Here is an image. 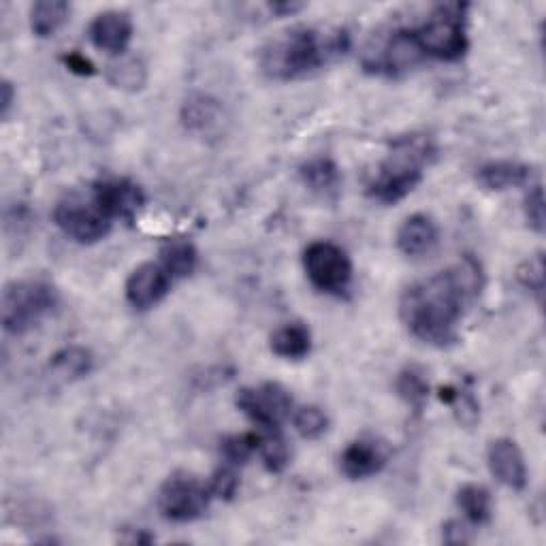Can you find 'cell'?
<instances>
[{
	"label": "cell",
	"instance_id": "cell-36",
	"mask_svg": "<svg viewBox=\"0 0 546 546\" xmlns=\"http://www.w3.org/2000/svg\"><path fill=\"white\" fill-rule=\"evenodd\" d=\"M13 105V86L9 82H3V116L9 114Z\"/></svg>",
	"mask_w": 546,
	"mask_h": 546
},
{
	"label": "cell",
	"instance_id": "cell-18",
	"mask_svg": "<svg viewBox=\"0 0 546 546\" xmlns=\"http://www.w3.org/2000/svg\"><path fill=\"white\" fill-rule=\"evenodd\" d=\"M269 348L276 357L299 361L310 355L312 350V333L303 323H288L273 331Z\"/></svg>",
	"mask_w": 546,
	"mask_h": 546
},
{
	"label": "cell",
	"instance_id": "cell-19",
	"mask_svg": "<svg viewBox=\"0 0 546 546\" xmlns=\"http://www.w3.org/2000/svg\"><path fill=\"white\" fill-rule=\"evenodd\" d=\"M301 180L320 197H335L342 184V173L331 158H314L301 167Z\"/></svg>",
	"mask_w": 546,
	"mask_h": 546
},
{
	"label": "cell",
	"instance_id": "cell-7",
	"mask_svg": "<svg viewBox=\"0 0 546 546\" xmlns=\"http://www.w3.org/2000/svg\"><path fill=\"white\" fill-rule=\"evenodd\" d=\"M303 269L320 293L342 295L352 282L348 254L331 242H314L303 252Z\"/></svg>",
	"mask_w": 546,
	"mask_h": 546
},
{
	"label": "cell",
	"instance_id": "cell-26",
	"mask_svg": "<svg viewBox=\"0 0 546 546\" xmlns=\"http://www.w3.org/2000/svg\"><path fill=\"white\" fill-rule=\"evenodd\" d=\"M259 455L265 463V468L271 474H280L286 470L288 461H291V448H288L286 440L282 438L280 429L261 433L259 440Z\"/></svg>",
	"mask_w": 546,
	"mask_h": 546
},
{
	"label": "cell",
	"instance_id": "cell-30",
	"mask_svg": "<svg viewBox=\"0 0 546 546\" xmlns=\"http://www.w3.org/2000/svg\"><path fill=\"white\" fill-rule=\"evenodd\" d=\"M207 489H210L212 497H218V500H224V502L233 500L237 489H239V478L235 472V465H229V463L220 465V468L210 476Z\"/></svg>",
	"mask_w": 546,
	"mask_h": 546
},
{
	"label": "cell",
	"instance_id": "cell-9",
	"mask_svg": "<svg viewBox=\"0 0 546 546\" xmlns=\"http://www.w3.org/2000/svg\"><path fill=\"white\" fill-rule=\"evenodd\" d=\"M56 227L77 244H96L111 231V220L99 210L94 201L69 197L56 205L54 210Z\"/></svg>",
	"mask_w": 546,
	"mask_h": 546
},
{
	"label": "cell",
	"instance_id": "cell-25",
	"mask_svg": "<svg viewBox=\"0 0 546 546\" xmlns=\"http://www.w3.org/2000/svg\"><path fill=\"white\" fill-rule=\"evenodd\" d=\"M397 395L406 401V404L421 412L429 399V382L419 367H406L404 372H399L395 382Z\"/></svg>",
	"mask_w": 546,
	"mask_h": 546
},
{
	"label": "cell",
	"instance_id": "cell-6",
	"mask_svg": "<svg viewBox=\"0 0 546 546\" xmlns=\"http://www.w3.org/2000/svg\"><path fill=\"white\" fill-rule=\"evenodd\" d=\"M212 493L199 478L190 474H173L158 491V508L163 517L175 523H190L205 515Z\"/></svg>",
	"mask_w": 546,
	"mask_h": 546
},
{
	"label": "cell",
	"instance_id": "cell-33",
	"mask_svg": "<svg viewBox=\"0 0 546 546\" xmlns=\"http://www.w3.org/2000/svg\"><path fill=\"white\" fill-rule=\"evenodd\" d=\"M62 62H64V67H67L71 73L75 75H82V77H90L96 73L94 69V64L84 56V54H79V52H71L67 56H62Z\"/></svg>",
	"mask_w": 546,
	"mask_h": 546
},
{
	"label": "cell",
	"instance_id": "cell-21",
	"mask_svg": "<svg viewBox=\"0 0 546 546\" xmlns=\"http://www.w3.org/2000/svg\"><path fill=\"white\" fill-rule=\"evenodd\" d=\"M71 5L64 0H41L30 9V28L37 37H54L60 26L69 20Z\"/></svg>",
	"mask_w": 546,
	"mask_h": 546
},
{
	"label": "cell",
	"instance_id": "cell-2",
	"mask_svg": "<svg viewBox=\"0 0 546 546\" xmlns=\"http://www.w3.org/2000/svg\"><path fill=\"white\" fill-rule=\"evenodd\" d=\"M346 45V32L325 35L316 28H293L263 47L261 69L269 79L291 82L325 67L329 60L344 54Z\"/></svg>",
	"mask_w": 546,
	"mask_h": 546
},
{
	"label": "cell",
	"instance_id": "cell-27",
	"mask_svg": "<svg viewBox=\"0 0 546 546\" xmlns=\"http://www.w3.org/2000/svg\"><path fill=\"white\" fill-rule=\"evenodd\" d=\"M261 433H239V436H229L220 442V455L224 463L229 465H244L254 453H259Z\"/></svg>",
	"mask_w": 546,
	"mask_h": 546
},
{
	"label": "cell",
	"instance_id": "cell-34",
	"mask_svg": "<svg viewBox=\"0 0 546 546\" xmlns=\"http://www.w3.org/2000/svg\"><path fill=\"white\" fill-rule=\"evenodd\" d=\"M442 538L448 544H465V542L472 540L470 534H468V529H465V525L459 523V521H448L442 527Z\"/></svg>",
	"mask_w": 546,
	"mask_h": 546
},
{
	"label": "cell",
	"instance_id": "cell-1",
	"mask_svg": "<svg viewBox=\"0 0 546 546\" xmlns=\"http://www.w3.org/2000/svg\"><path fill=\"white\" fill-rule=\"evenodd\" d=\"M478 265L465 261L408 286L399 299V316L406 329L425 344L446 348L457 342L463 305L476 293Z\"/></svg>",
	"mask_w": 546,
	"mask_h": 546
},
{
	"label": "cell",
	"instance_id": "cell-22",
	"mask_svg": "<svg viewBox=\"0 0 546 546\" xmlns=\"http://www.w3.org/2000/svg\"><path fill=\"white\" fill-rule=\"evenodd\" d=\"M107 82L124 92H137L148 82V69L141 58L122 54L107 67Z\"/></svg>",
	"mask_w": 546,
	"mask_h": 546
},
{
	"label": "cell",
	"instance_id": "cell-15",
	"mask_svg": "<svg viewBox=\"0 0 546 546\" xmlns=\"http://www.w3.org/2000/svg\"><path fill=\"white\" fill-rule=\"evenodd\" d=\"M384 465H387V448L372 438L350 442L340 457V468L350 480L374 476Z\"/></svg>",
	"mask_w": 546,
	"mask_h": 546
},
{
	"label": "cell",
	"instance_id": "cell-3",
	"mask_svg": "<svg viewBox=\"0 0 546 546\" xmlns=\"http://www.w3.org/2000/svg\"><path fill=\"white\" fill-rule=\"evenodd\" d=\"M436 156L429 137L408 135L393 143L389 158L380 165L376 178L369 182L367 195L382 205H395L406 199L421 184L423 167Z\"/></svg>",
	"mask_w": 546,
	"mask_h": 546
},
{
	"label": "cell",
	"instance_id": "cell-24",
	"mask_svg": "<svg viewBox=\"0 0 546 546\" xmlns=\"http://www.w3.org/2000/svg\"><path fill=\"white\" fill-rule=\"evenodd\" d=\"M457 504L465 519L474 525H487L493 517L491 493L483 485H463L457 491Z\"/></svg>",
	"mask_w": 546,
	"mask_h": 546
},
{
	"label": "cell",
	"instance_id": "cell-35",
	"mask_svg": "<svg viewBox=\"0 0 546 546\" xmlns=\"http://www.w3.org/2000/svg\"><path fill=\"white\" fill-rule=\"evenodd\" d=\"M269 9H271V13L280 15V18H286V15H295L297 11H301L303 5H299V3H273V5H269Z\"/></svg>",
	"mask_w": 546,
	"mask_h": 546
},
{
	"label": "cell",
	"instance_id": "cell-32",
	"mask_svg": "<svg viewBox=\"0 0 546 546\" xmlns=\"http://www.w3.org/2000/svg\"><path fill=\"white\" fill-rule=\"evenodd\" d=\"M523 210H525V218H527L529 227L538 233H544V192H542L540 184L532 186V190L527 192Z\"/></svg>",
	"mask_w": 546,
	"mask_h": 546
},
{
	"label": "cell",
	"instance_id": "cell-31",
	"mask_svg": "<svg viewBox=\"0 0 546 546\" xmlns=\"http://www.w3.org/2000/svg\"><path fill=\"white\" fill-rule=\"evenodd\" d=\"M517 278L529 293H534L536 299L542 301V293H544V259H542V254H536V256H532V259H527L519 267Z\"/></svg>",
	"mask_w": 546,
	"mask_h": 546
},
{
	"label": "cell",
	"instance_id": "cell-12",
	"mask_svg": "<svg viewBox=\"0 0 546 546\" xmlns=\"http://www.w3.org/2000/svg\"><path fill=\"white\" fill-rule=\"evenodd\" d=\"M425 52L416 37V30H397L391 35L382 50V56H378L374 62L365 64L367 69L376 73H387V75H401L408 73L414 67H419L423 62Z\"/></svg>",
	"mask_w": 546,
	"mask_h": 546
},
{
	"label": "cell",
	"instance_id": "cell-16",
	"mask_svg": "<svg viewBox=\"0 0 546 546\" xmlns=\"http://www.w3.org/2000/svg\"><path fill=\"white\" fill-rule=\"evenodd\" d=\"M440 242V229L436 220L427 214H414L404 220L397 231V248L410 259H419L436 250Z\"/></svg>",
	"mask_w": 546,
	"mask_h": 546
},
{
	"label": "cell",
	"instance_id": "cell-29",
	"mask_svg": "<svg viewBox=\"0 0 546 546\" xmlns=\"http://www.w3.org/2000/svg\"><path fill=\"white\" fill-rule=\"evenodd\" d=\"M293 425L301 438L318 440L320 436H325L329 429V416L318 406H303L295 410Z\"/></svg>",
	"mask_w": 546,
	"mask_h": 546
},
{
	"label": "cell",
	"instance_id": "cell-8",
	"mask_svg": "<svg viewBox=\"0 0 546 546\" xmlns=\"http://www.w3.org/2000/svg\"><path fill=\"white\" fill-rule=\"evenodd\" d=\"M235 406L263 431H273L280 429V425L291 416L293 397L282 384L265 382L259 387H246L239 391Z\"/></svg>",
	"mask_w": 546,
	"mask_h": 546
},
{
	"label": "cell",
	"instance_id": "cell-5",
	"mask_svg": "<svg viewBox=\"0 0 546 546\" xmlns=\"http://www.w3.org/2000/svg\"><path fill=\"white\" fill-rule=\"evenodd\" d=\"M465 5H442L431 20L416 30L425 56L455 62L468 54V32H465Z\"/></svg>",
	"mask_w": 546,
	"mask_h": 546
},
{
	"label": "cell",
	"instance_id": "cell-13",
	"mask_svg": "<svg viewBox=\"0 0 546 546\" xmlns=\"http://www.w3.org/2000/svg\"><path fill=\"white\" fill-rule=\"evenodd\" d=\"M487 461L491 474L512 491H523L527 487V465L521 448L515 440L497 438L489 444Z\"/></svg>",
	"mask_w": 546,
	"mask_h": 546
},
{
	"label": "cell",
	"instance_id": "cell-20",
	"mask_svg": "<svg viewBox=\"0 0 546 546\" xmlns=\"http://www.w3.org/2000/svg\"><path fill=\"white\" fill-rule=\"evenodd\" d=\"M52 372L62 380L73 382L92 374L94 355L84 346H67L52 357Z\"/></svg>",
	"mask_w": 546,
	"mask_h": 546
},
{
	"label": "cell",
	"instance_id": "cell-28",
	"mask_svg": "<svg viewBox=\"0 0 546 546\" xmlns=\"http://www.w3.org/2000/svg\"><path fill=\"white\" fill-rule=\"evenodd\" d=\"M218 105L212 101L210 96H192V99L186 101L184 105V124L190 128V131H205L218 120Z\"/></svg>",
	"mask_w": 546,
	"mask_h": 546
},
{
	"label": "cell",
	"instance_id": "cell-17",
	"mask_svg": "<svg viewBox=\"0 0 546 546\" xmlns=\"http://www.w3.org/2000/svg\"><path fill=\"white\" fill-rule=\"evenodd\" d=\"M476 178L487 190L502 192L532 182L534 169L525 163H517V160H493V163L478 169Z\"/></svg>",
	"mask_w": 546,
	"mask_h": 546
},
{
	"label": "cell",
	"instance_id": "cell-23",
	"mask_svg": "<svg viewBox=\"0 0 546 546\" xmlns=\"http://www.w3.org/2000/svg\"><path fill=\"white\" fill-rule=\"evenodd\" d=\"M199 263V254L197 248L192 246L186 239H171L160 250V265H163L173 280L188 278L192 276V271L197 269Z\"/></svg>",
	"mask_w": 546,
	"mask_h": 546
},
{
	"label": "cell",
	"instance_id": "cell-11",
	"mask_svg": "<svg viewBox=\"0 0 546 546\" xmlns=\"http://www.w3.org/2000/svg\"><path fill=\"white\" fill-rule=\"evenodd\" d=\"M171 284H173L171 273L163 265L143 263L128 276L124 295L133 308L148 310L167 297V293L171 291Z\"/></svg>",
	"mask_w": 546,
	"mask_h": 546
},
{
	"label": "cell",
	"instance_id": "cell-10",
	"mask_svg": "<svg viewBox=\"0 0 546 546\" xmlns=\"http://www.w3.org/2000/svg\"><path fill=\"white\" fill-rule=\"evenodd\" d=\"M92 201L99 205V210L109 218L120 220H135L146 205V195L139 184L126 178H107L92 186Z\"/></svg>",
	"mask_w": 546,
	"mask_h": 546
},
{
	"label": "cell",
	"instance_id": "cell-14",
	"mask_svg": "<svg viewBox=\"0 0 546 546\" xmlns=\"http://www.w3.org/2000/svg\"><path fill=\"white\" fill-rule=\"evenodd\" d=\"M88 35L96 50L122 56L133 39V20L124 11H105L92 20Z\"/></svg>",
	"mask_w": 546,
	"mask_h": 546
},
{
	"label": "cell",
	"instance_id": "cell-4",
	"mask_svg": "<svg viewBox=\"0 0 546 546\" xmlns=\"http://www.w3.org/2000/svg\"><path fill=\"white\" fill-rule=\"evenodd\" d=\"M58 305V291L45 280L11 282L3 291V327L11 335H24L52 314Z\"/></svg>",
	"mask_w": 546,
	"mask_h": 546
}]
</instances>
